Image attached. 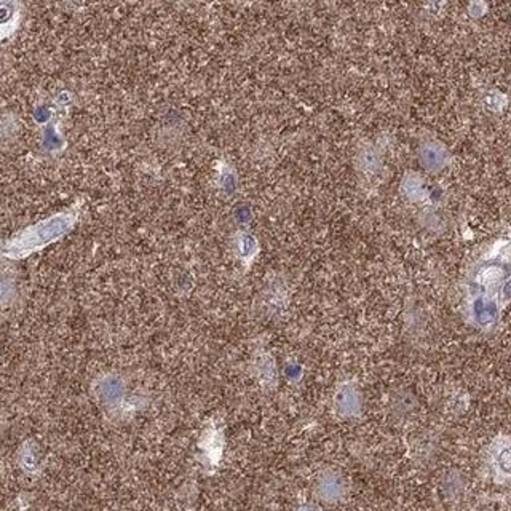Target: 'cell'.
<instances>
[{
    "label": "cell",
    "mask_w": 511,
    "mask_h": 511,
    "mask_svg": "<svg viewBox=\"0 0 511 511\" xmlns=\"http://www.w3.org/2000/svg\"><path fill=\"white\" fill-rule=\"evenodd\" d=\"M510 281L508 245L498 243L478 262L468 286V313L471 322L483 329L490 328L500 317L507 300Z\"/></svg>",
    "instance_id": "1"
},
{
    "label": "cell",
    "mask_w": 511,
    "mask_h": 511,
    "mask_svg": "<svg viewBox=\"0 0 511 511\" xmlns=\"http://www.w3.org/2000/svg\"><path fill=\"white\" fill-rule=\"evenodd\" d=\"M334 406L336 411L344 415V417H353V415L360 412L361 398L355 383L347 382L337 388V393L334 396Z\"/></svg>",
    "instance_id": "2"
},
{
    "label": "cell",
    "mask_w": 511,
    "mask_h": 511,
    "mask_svg": "<svg viewBox=\"0 0 511 511\" xmlns=\"http://www.w3.org/2000/svg\"><path fill=\"white\" fill-rule=\"evenodd\" d=\"M345 494V481L337 473H326L318 481V495L326 502H336Z\"/></svg>",
    "instance_id": "3"
},
{
    "label": "cell",
    "mask_w": 511,
    "mask_h": 511,
    "mask_svg": "<svg viewBox=\"0 0 511 511\" xmlns=\"http://www.w3.org/2000/svg\"><path fill=\"white\" fill-rule=\"evenodd\" d=\"M492 466L498 479H507L510 475V446L507 438H498L492 446Z\"/></svg>",
    "instance_id": "4"
}]
</instances>
